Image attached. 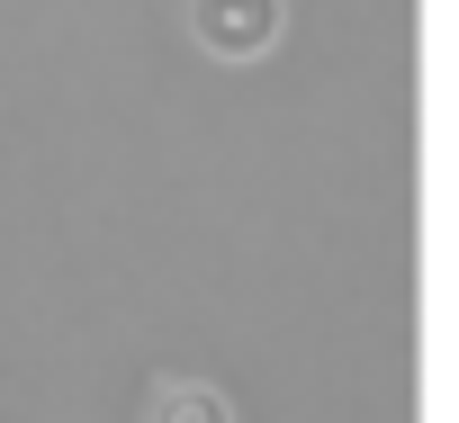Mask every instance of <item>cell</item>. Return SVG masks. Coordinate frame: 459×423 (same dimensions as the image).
Wrapping results in <instances>:
<instances>
[{
    "mask_svg": "<svg viewBox=\"0 0 459 423\" xmlns=\"http://www.w3.org/2000/svg\"><path fill=\"white\" fill-rule=\"evenodd\" d=\"M216 37H262V0H225V10H216Z\"/></svg>",
    "mask_w": 459,
    "mask_h": 423,
    "instance_id": "cell-1",
    "label": "cell"
}]
</instances>
